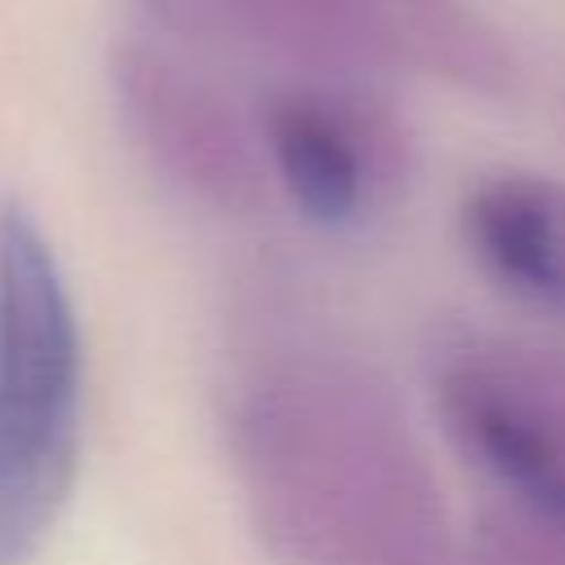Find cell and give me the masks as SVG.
<instances>
[{
	"mask_svg": "<svg viewBox=\"0 0 565 565\" xmlns=\"http://www.w3.org/2000/svg\"><path fill=\"white\" fill-rule=\"evenodd\" d=\"M230 450L252 521L287 565H459L463 539L411 419L358 362L291 353L243 375Z\"/></svg>",
	"mask_w": 565,
	"mask_h": 565,
	"instance_id": "6da1fadb",
	"label": "cell"
},
{
	"mask_svg": "<svg viewBox=\"0 0 565 565\" xmlns=\"http://www.w3.org/2000/svg\"><path fill=\"white\" fill-rule=\"evenodd\" d=\"M84 441V335L62 260L18 199L0 203V565L57 530Z\"/></svg>",
	"mask_w": 565,
	"mask_h": 565,
	"instance_id": "7a4b0ae2",
	"label": "cell"
},
{
	"mask_svg": "<svg viewBox=\"0 0 565 565\" xmlns=\"http://www.w3.org/2000/svg\"><path fill=\"white\" fill-rule=\"evenodd\" d=\"M433 402L499 508L565 534V371L512 340L459 335L437 358Z\"/></svg>",
	"mask_w": 565,
	"mask_h": 565,
	"instance_id": "3957f363",
	"label": "cell"
},
{
	"mask_svg": "<svg viewBox=\"0 0 565 565\" xmlns=\"http://www.w3.org/2000/svg\"><path fill=\"white\" fill-rule=\"evenodd\" d=\"M260 163L282 199L313 230H358L406 172V146L371 106L322 93L282 88L260 110Z\"/></svg>",
	"mask_w": 565,
	"mask_h": 565,
	"instance_id": "277c9868",
	"label": "cell"
},
{
	"mask_svg": "<svg viewBox=\"0 0 565 565\" xmlns=\"http://www.w3.org/2000/svg\"><path fill=\"white\" fill-rule=\"evenodd\" d=\"M115 97L146 159L190 199L243 212L260 194V146L230 102L159 49H119Z\"/></svg>",
	"mask_w": 565,
	"mask_h": 565,
	"instance_id": "5b68a950",
	"label": "cell"
},
{
	"mask_svg": "<svg viewBox=\"0 0 565 565\" xmlns=\"http://www.w3.org/2000/svg\"><path fill=\"white\" fill-rule=\"evenodd\" d=\"M463 243L512 300L565 318V185L534 172H499L463 199Z\"/></svg>",
	"mask_w": 565,
	"mask_h": 565,
	"instance_id": "8992f818",
	"label": "cell"
},
{
	"mask_svg": "<svg viewBox=\"0 0 565 565\" xmlns=\"http://www.w3.org/2000/svg\"><path fill=\"white\" fill-rule=\"evenodd\" d=\"M384 35L455 84L503 93L512 79L503 40L463 0H388Z\"/></svg>",
	"mask_w": 565,
	"mask_h": 565,
	"instance_id": "52a82bcc",
	"label": "cell"
},
{
	"mask_svg": "<svg viewBox=\"0 0 565 565\" xmlns=\"http://www.w3.org/2000/svg\"><path fill=\"white\" fill-rule=\"evenodd\" d=\"M243 26L305 57H358L384 35L388 0H230Z\"/></svg>",
	"mask_w": 565,
	"mask_h": 565,
	"instance_id": "ba28073f",
	"label": "cell"
},
{
	"mask_svg": "<svg viewBox=\"0 0 565 565\" xmlns=\"http://www.w3.org/2000/svg\"><path fill=\"white\" fill-rule=\"evenodd\" d=\"M459 565H565V534L499 508L463 539Z\"/></svg>",
	"mask_w": 565,
	"mask_h": 565,
	"instance_id": "9c48e42d",
	"label": "cell"
}]
</instances>
